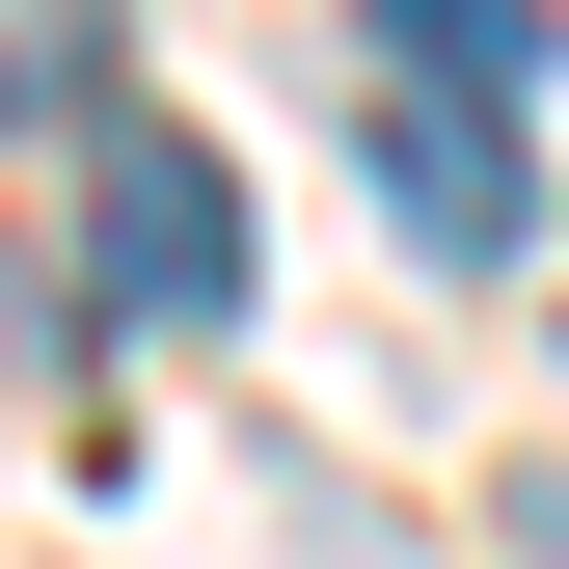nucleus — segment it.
I'll return each mask as SVG.
<instances>
[{"label": "nucleus", "instance_id": "2", "mask_svg": "<svg viewBox=\"0 0 569 569\" xmlns=\"http://www.w3.org/2000/svg\"><path fill=\"white\" fill-rule=\"evenodd\" d=\"M380 190H407L435 271H516V218H542V190H516V109H488V82H407V54H380Z\"/></svg>", "mask_w": 569, "mask_h": 569}, {"label": "nucleus", "instance_id": "1", "mask_svg": "<svg viewBox=\"0 0 569 569\" xmlns=\"http://www.w3.org/2000/svg\"><path fill=\"white\" fill-rule=\"evenodd\" d=\"M82 218H109V299L136 326H244V163L163 109H82Z\"/></svg>", "mask_w": 569, "mask_h": 569}, {"label": "nucleus", "instance_id": "3", "mask_svg": "<svg viewBox=\"0 0 569 569\" xmlns=\"http://www.w3.org/2000/svg\"><path fill=\"white\" fill-rule=\"evenodd\" d=\"M380 54H407V82H488V109H516V82H542V0H380Z\"/></svg>", "mask_w": 569, "mask_h": 569}, {"label": "nucleus", "instance_id": "4", "mask_svg": "<svg viewBox=\"0 0 569 569\" xmlns=\"http://www.w3.org/2000/svg\"><path fill=\"white\" fill-rule=\"evenodd\" d=\"M0 109H109V28H82V0H0Z\"/></svg>", "mask_w": 569, "mask_h": 569}]
</instances>
